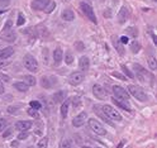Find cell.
I'll return each instance as SVG.
<instances>
[{
    "instance_id": "bcb514c9",
    "label": "cell",
    "mask_w": 157,
    "mask_h": 148,
    "mask_svg": "<svg viewBox=\"0 0 157 148\" xmlns=\"http://www.w3.org/2000/svg\"><path fill=\"white\" fill-rule=\"evenodd\" d=\"M124 142H125V140L123 139V140H122V142H120V143H119V146H118L117 148H123V146H124Z\"/></svg>"
},
{
    "instance_id": "7dc6e473",
    "label": "cell",
    "mask_w": 157,
    "mask_h": 148,
    "mask_svg": "<svg viewBox=\"0 0 157 148\" xmlns=\"http://www.w3.org/2000/svg\"><path fill=\"white\" fill-rule=\"evenodd\" d=\"M84 148H94V147H88V146H84ZM95 148H99V147H95Z\"/></svg>"
},
{
    "instance_id": "4dcf8cb0",
    "label": "cell",
    "mask_w": 157,
    "mask_h": 148,
    "mask_svg": "<svg viewBox=\"0 0 157 148\" xmlns=\"http://www.w3.org/2000/svg\"><path fill=\"white\" fill-rule=\"evenodd\" d=\"M29 105H31V108L34 109V110H39V109H41V103L37 101V100H32V101L29 103Z\"/></svg>"
},
{
    "instance_id": "d4e9b609",
    "label": "cell",
    "mask_w": 157,
    "mask_h": 148,
    "mask_svg": "<svg viewBox=\"0 0 157 148\" xmlns=\"http://www.w3.org/2000/svg\"><path fill=\"white\" fill-rule=\"evenodd\" d=\"M55 8H56V3L55 2H48V4L46 5V8L43 10H45V13L49 14V13H52L55 10Z\"/></svg>"
},
{
    "instance_id": "ba28073f",
    "label": "cell",
    "mask_w": 157,
    "mask_h": 148,
    "mask_svg": "<svg viewBox=\"0 0 157 148\" xmlns=\"http://www.w3.org/2000/svg\"><path fill=\"white\" fill-rule=\"evenodd\" d=\"M88 119V114L86 111H81L80 114H77L74 119H72V125L76 127V128H78V127H82L85 124V120Z\"/></svg>"
},
{
    "instance_id": "ac0fdd59",
    "label": "cell",
    "mask_w": 157,
    "mask_h": 148,
    "mask_svg": "<svg viewBox=\"0 0 157 148\" xmlns=\"http://www.w3.org/2000/svg\"><path fill=\"white\" fill-rule=\"evenodd\" d=\"M14 53L13 47H6L4 49H0V60H6Z\"/></svg>"
},
{
    "instance_id": "1f68e13d",
    "label": "cell",
    "mask_w": 157,
    "mask_h": 148,
    "mask_svg": "<svg viewBox=\"0 0 157 148\" xmlns=\"http://www.w3.org/2000/svg\"><path fill=\"white\" fill-rule=\"evenodd\" d=\"M122 70H123V72H124V75H127L128 77H129V79H133V77H134V75H133V74L131 72V70H129V68H128L127 66H124V65H123V66H122Z\"/></svg>"
},
{
    "instance_id": "7c38bea8",
    "label": "cell",
    "mask_w": 157,
    "mask_h": 148,
    "mask_svg": "<svg viewBox=\"0 0 157 148\" xmlns=\"http://www.w3.org/2000/svg\"><path fill=\"white\" fill-rule=\"evenodd\" d=\"M2 37H3L4 41L12 43V42H15L17 34H15V32H14L13 29H9V31H4V32H3V36H2Z\"/></svg>"
},
{
    "instance_id": "8fae6325",
    "label": "cell",
    "mask_w": 157,
    "mask_h": 148,
    "mask_svg": "<svg viewBox=\"0 0 157 148\" xmlns=\"http://www.w3.org/2000/svg\"><path fill=\"white\" fill-rule=\"evenodd\" d=\"M32 125H33V123L31 120H19L15 123V128L20 132H27L32 128Z\"/></svg>"
},
{
    "instance_id": "60d3db41",
    "label": "cell",
    "mask_w": 157,
    "mask_h": 148,
    "mask_svg": "<svg viewBox=\"0 0 157 148\" xmlns=\"http://www.w3.org/2000/svg\"><path fill=\"white\" fill-rule=\"evenodd\" d=\"M12 20H8V22H6V24L4 25V31H9L10 29V27H12Z\"/></svg>"
},
{
    "instance_id": "b9f144b4",
    "label": "cell",
    "mask_w": 157,
    "mask_h": 148,
    "mask_svg": "<svg viewBox=\"0 0 157 148\" xmlns=\"http://www.w3.org/2000/svg\"><path fill=\"white\" fill-rule=\"evenodd\" d=\"M10 3V0H0V6H6Z\"/></svg>"
},
{
    "instance_id": "3957f363",
    "label": "cell",
    "mask_w": 157,
    "mask_h": 148,
    "mask_svg": "<svg viewBox=\"0 0 157 148\" xmlns=\"http://www.w3.org/2000/svg\"><path fill=\"white\" fill-rule=\"evenodd\" d=\"M23 63H24V67L31 72H37L39 68L37 60H35L32 54H25L23 57Z\"/></svg>"
},
{
    "instance_id": "7402d4cb",
    "label": "cell",
    "mask_w": 157,
    "mask_h": 148,
    "mask_svg": "<svg viewBox=\"0 0 157 148\" xmlns=\"http://www.w3.org/2000/svg\"><path fill=\"white\" fill-rule=\"evenodd\" d=\"M14 87H15L18 91H20V93H27L28 89H29V86L25 85L24 82H15L14 84Z\"/></svg>"
},
{
    "instance_id": "f6af8a7d",
    "label": "cell",
    "mask_w": 157,
    "mask_h": 148,
    "mask_svg": "<svg viewBox=\"0 0 157 148\" xmlns=\"http://www.w3.org/2000/svg\"><path fill=\"white\" fill-rule=\"evenodd\" d=\"M10 134H12V129H8V132H6L5 134H4V138H6V137L10 136Z\"/></svg>"
},
{
    "instance_id": "5bb4252c",
    "label": "cell",
    "mask_w": 157,
    "mask_h": 148,
    "mask_svg": "<svg viewBox=\"0 0 157 148\" xmlns=\"http://www.w3.org/2000/svg\"><path fill=\"white\" fill-rule=\"evenodd\" d=\"M65 97H66V91L60 90V91H57V93H55V94L52 95V101H53L55 104L63 103V101H65Z\"/></svg>"
},
{
    "instance_id": "ffe728a7",
    "label": "cell",
    "mask_w": 157,
    "mask_h": 148,
    "mask_svg": "<svg viewBox=\"0 0 157 148\" xmlns=\"http://www.w3.org/2000/svg\"><path fill=\"white\" fill-rule=\"evenodd\" d=\"M113 101H114V104H117L118 107L123 108L124 110L131 111V105H129V103H128V101H120V100H117V99H113Z\"/></svg>"
},
{
    "instance_id": "8992f818",
    "label": "cell",
    "mask_w": 157,
    "mask_h": 148,
    "mask_svg": "<svg viewBox=\"0 0 157 148\" xmlns=\"http://www.w3.org/2000/svg\"><path fill=\"white\" fill-rule=\"evenodd\" d=\"M84 80H85V75H84V72H81V71L72 72V74L68 76V82H70V85H72V86L80 85V84H81Z\"/></svg>"
},
{
    "instance_id": "f1b7e54d",
    "label": "cell",
    "mask_w": 157,
    "mask_h": 148,
    "mask_svg": "<svg viewBox=\"0 0 157 148\" xmlns=\"http://www.w3.org/2000/svg\"><path fill=\"white\" fill-rule=\"evenodd\" d=\"M48 147V138L45 137L38 142V148H47Z\"/></svg>"
},
{
    "instance_id": "ee69618b",
    "label": "cell",
    "mask_w": 157,
    "mask_h": 148,
    "mask_svg": "<svg viewBox=\"0 0 157 148\" xmlns=\"http://www.w3.org/2000/svg\"><path fill=\"white\" fill-rule=\"evenodd\" d=\"M2 94H4V84L0 81V95Z\"/></svg>"
},
{
    "instance_id": "4316f807",
    "label": "cell",
    "mask_w": 157,
    "mask_h": 148,
    "mask_svg": "<svg viewBox=\"0 0 157 148\" xmlns=\"http://www.w3.org/2000/svg\"><path fill=\"white\" fill-rule=\"evenodd\" d=\"M139 48H141V46H139V43L137 41H134V42H132V43H131V49H132L133 53H137L139 51Z\"/></svg>"
},
{
    "instance_id": "5b68a950",
    "label": "cell",
    "mask_w": 157,
    "mask_h": 148,
    "mask_svg": "<svg viewBox=\"0 0 157 148\" xmlns=\"http://www.w3.org/2000/svg\"><path fill=\"white\" fill-rule=\"evenodd\" d=\"M89 127H90V129L95 133V134H98V136H106V129L102 125L100 122L96 120L95 118L89 119Z\"/></svg>"
},
{
    "instance_id": "d6a6232c",
    "label": "cell",
    "mask_w": 157,
    "mask_h": 148,
    "mask_svg": "<svg viewBox=\"0 0 157 148\" xmlns=\"http://www.w3.org/2000/svg\"><path fill=\"white\" fill-rule=\"evenodd\" d=\"M24 20H25V19H24V17H23V14L19 13V14H18V22H17V25H18V27L23 25V24H24Z\"/></svg>"
},
{
    "instance_id": "f546056e",
    "label": "cell",
    "mask_w": 157,
    "mask_h": 148,
    "mask_svg": "<svg viewBox=\"0 0 157 148\" xmlns=\"http://www.w3.org/2000/svg\"><path fill=\"white\" fill-rule=\"evenodd\" d=\"M72 61H74V57H72V54H71V52H66L65 53V62L67 65H71Z\"/></svg>"
},
{
    "instance_id": "7a4b0ae2",
    "label": "cell",
    "mask_w": 157,
    "mask_h": 148,
    "mask_svg": "<svg viewBox=\"0 0 157 148\" xmlns=\"http://www.w3.org/2000/svg\"><path fill=\"white\" fill-rule=\"evenodd\" d=\"M103 109V113L108 117V119H112V120H115V122H120L122 120V115H120V113L117 110V109H114L112 105H108V104H105L102 107Z\"/></svg>"
},
{
    "instance_id": "d6986e66",
    "label": "cell",
    "mask_w": 157,
    "mask_h": 148,
    "mask_svg": "<svg viewBox=\"0 0 157 148\" xmlns=\"http://www.w3.org/2000/svg\"><path fill=\"white\" fill-rule=\"evenodd\" d=\"M62 19L66 20V22H72L75 19V14L71 9H65L62 12Z\"/></svg>"
},
{
    "instance_id": "f35d334b",
    "label": "cell",
    "mask_w": 157,
    "mask_h": 148,
    "mask_svg": "<svg viewBox=\"0 0 157 148\" xmlns=\"http://www.w3.org/2000/svg\"><path fill=\"white\" fill-rule=\"evenodd\" d=\"M119 42H120L122 44H127L128 42H129V39H128V37H127V36H122V37L119 38Z\"/></svg>"
},
{
    "instance_id": "836d02e7",
    "label": "cell",
    "mask_w": 157,
    "mask_h": 148,
    "mask_svg": "<svg viewBox=\"0 0 157 148\" xmlns=\"http://www.w3.org/2000/svg\"><path fill=\"white\" fill-rule=\"evenodd\" d=\"M127 32L128 33H131L133 37H137V34H138V31H137V28H133V27H129L127 29Z\"/></svg>"
},
{
    "instance_id": "74e56055",
    "label": "cell",
    "mask_w": 157,
    "mask_h": 148,
    "mask_svg": "<svg viewBox=\"0 0 157 148\" xmlns=\"http://www.w3.org/2000/svg\"><path fill=\"white\" fill-rule=\"evenodd\" d=\"M27 137H28V133H27V132H20L19 136H18V139H19V140H23V139H25Z\"/></svg>"
},
{
    "instance_id": "e575fe53",
    "label": "cell",
    "mask_w": 157,
    "mask_h": 148,
    "mask_svg": "<svg viewBox=\"0 0 157 148\" xmlns=\"http://www.w3.org/2000/svg\"><path fill=\"white\" fill-rule=\"evenodd\" d=\"M28 114H29L31 117H33V118H38V113H37V110H34V109H32V108L28 109Z\"/></svg>"
},
{
    "instance_id": "44dd1931",
    "label": "cell",
    "mask_w": 157,
    "mask_h": 148,
    "mask_svg": "<svg viewBox=\"0 0 157 148\" xmlns=\"http://www.w3.org/2000/svg\"><path fill=\"white\" fill-rule=\"evenodd\" d=\"M68 105H70L68 100H65V101L62 103V105H61V117H62V118H66V117H67V113H68Z\"/></svg>"
},
{
    "instance_id": "e0dca14e",
    "label": "cell",
    "mask_w": 157,
    "mask_h": 148,
    "mask_svg": "<svg viewBox=\"0 0 157 148\" xmlns=\"http://www.w3.org/2000/svg\"><path fill=\"white\" fill-rule=\"evenodd\" d=\"M63 60V52L61 48H56L55 52H53V61H55V65H60Z\"/></svg>"
},
{
    "instance_id": "30bf717a",
    "label": "cell",
    "mask_w": 157,
    "mask_h": 148,
    "mask_svg": "<svg viewBox=\"0 0 157 148\" xmlns=\"http://www.w3.org/2000/svg\"><path fill=\"white\" fill-rule=\"evenodd\" d=\"M129 14H131L129 8H128L127 5H123L122 9H120L119 13H118V22L119 23H124L125 20H128V18H129Z\"/></svg>"
},
{
    "instance_id": "cb8c5ba5",
    "label": "cell",
    "mask_w": 157,
    "mask_h": 148,
    "mask_svg": "<svg viewBox=\"0 0 157 148\" xmlns=\"http://www.w3.org/2000/svg\"><path fill=\"white\" fill-rule=\"evenodd\" d=\"M113 43H114V46H115V48H117V51H118L120 54H123V53H124V51H123V44L119 42V39L114 38V39H113Z\"/></svg>"
},
{
    "instance_id": "8d00e7d4",
    "label": "cell",
    "mask_w": 157,
    "mask_h": 148,
    "mask_svg": "<svg viewBox=\"0 0 157 148\" xmlns=\"http://www.w3.org/2000/svg\"><path fill=\"white\" fill-rule=\"evenodd\" d=\"M6 127V120L5 119H0V132H3Z\"/></svg>"
},
{
    "instance_id": "c3c4849f",
    "label": "cell",
    "mask_w": 157,
    "mask_h": 148,
    "mask_svg": "<svg viewBox=\"0 0 157 148\" xmlns=\"http://www.w3.org/2000/svg\"><path fill=\"white\" fill-rule=\"evenodd\" d=\"M4 12H5V9H3V10H0V14H3Z\"/></svg>"
},
{
    "instance_id": "7bdbcfd3",
    "label": "cell",
    "mask_w": 157,
    "mask_h": 148,
    "mask_svg": "<svg viewBox=\"0 0 157 148\" xmlns=\"http://www.w3.org/2000/svg\"><path fill=\"white\" fill-rule=\"evenodd\" d=\"M15 110H17V108H13V107H9L8 108V113H9V114H14Z\"/></svg>"
},
{
    "instance_id": "ab89813d",
    "label": "cell",
    "mask_w": 157,
    "mask_h": 148,
    "mask_svg": "<svg viewBox=\"0 0 157 148\" xmlns=\"http://www.w3.org/2000/svg\"><path fill=\"white\" fill-rule=\"evenodd\" d=\"M6 65H9V61L8 60H0V68L5 67Z\"/></svg>"
},
{
    "instance_id": "d590c367",
    "label": "cell",
    "mask_w": 157,
    "mask_h": 148,
    "mask_svg": "<svg viewBox=\"0 0 157 148\" xmlns=\"http://www.w3.org/2000/svg\"><path fill=\"white\" fill-rule=\"evenodd\" d=\"M112 76H113V77H117V79H119V80H125V76L120 75L119 72H113Z\"/></svg>"
},
{
    "instance_id": "2e32d148",
    "label": "cell",
    "mask_w": 157,
    "mask_h": 148,
    "mask_svg": "<svg viewBox=\"0 0 157 148\" xmlns=\"http://www.w3.org/2000/svg\"><path fill=\"white\" fill-rule=\"evenodd\" d=\"M134 70H135V75H137V77L141 80V81H146V76H147V74H146V70L142 67L141 65H135L134 63Z\"/></svg>"
},
{
    "instance_id": "4fadbf2b",
    "label": "cell",
    "mask_w": 157,
    "mask_h": 148,
    "mask_svg": "<svg viewBox=\"0 0 157 148\" xmlns=\"http://www.w3.org/2000/svg\"><path fill=\"white\" fill-rule=\"evenodd\" d=\"M49 0H33L32 2V9L33 10H43Z\"/></svg>"
},
{
    "instance_id": "6da1fadb",
    "label": "cell",
    "mask_w": 157,
    "mask_h": 148,
    "mask_svg": "<svg viewBox=\"0 0 157 148\" xmlns=\"http://www.w3.org/2000/svg\"><path fill=\"white\" fill-rule=\"evenodd\" d=\"M128 94H131L132 96H134L139 101H146L148 99L146 91L141 86H137V85H128Z\"/></svg>"
},
{
    "instance_id": "83f0119b",
    "label": "cell",
    "mask_w": 157,
    "mask_h": 148,
    "mask_svg": "<svg viewBox=\"0 0 157 148\" xmlns=\"http://www.w3.org/2000/svg\"><path fill=\"white\" fill-rule=\"evenodd\" d=\"M148 66L151 70H156L157 65H156V57H153V56H151V57L148 58Z\"/></svg>"
},
{
    "instance_id": "603a6c76",
    "label": "cell",
    "mask_w": 157,
    "mask_h": 148,
    "mask_svg": "<svg viewBox=\"0 0 157 148\" xmlns=\"http://www.w3.org/2000/svg\"><path fill=\"white\" fill-rule=\"evenodd\" d=\"M24 84H25V85H28V86H34L35 84H37V81H35V79H34L33 76L25 75L24 76Z\"/></svg>"
},
{
    "instance_id": "9a60e30c",
    "label": "cell",
    "mask_w": 157,
    "mask_h": 148,
    "mask_svg": "<svg viewBox=\"0 0 157 148\" xmlns=\"http://www.w3.org/2000/svg\"><path fill=\"white\" fill-rule=\"evenodd\" d=\"M90 67V60L86 57V56H82V57L78 60V68L81 70V72L88 71Z\"/></svg>"
},
{
    "instance_id": "277c9868",
    "label": "cell",
    "mask_w": 157,
    "mask_h": 148,
    "mask_svg": "<svg viewBox=\"0 0 157 148\" xmlns=\"http://www.w3.org/2000/svg\"><path fill=\"white\" fill-rule=\"evenodd\" d=\"M113 95H114V99H117V100L129 101V94H128V91L119 85L113 86Z\"/></svg>"
},
{
    "instance_id": "484cf974",
    "label": "cell",
    "mask_w": 157,
    "mask_h": 148,
    "mask_svg": "<svg viewBox=\"0 0 157 148\" xmlns=\"http://www.w3.org/2000/svg\"><path fill=\"white\" fill-rule=\"evenodd\" d=\"M58 148H71V142H70V139H62L61 142H60Z\"/></svg>"
},
{
    "instance_id": "9c48e42d",
    "label": "cell",
    "mask_w": 157,
    "mask_h": 148,
    "mask_svg": "<svg viewBox=\"0 0 157 148\" xmlns=\"http://www.w3.org/2000/svg\"><path fill=\"white\" fill-rule=\"evenodd\" d=\"M92 93H94V95H95L98 99H100V100H103V99H105L106 96H108L106 90H105L102 85H98V84L92 86Z\"/></svg>"
},
{
    "instance_id": "52a82bcc",
    "label": "cell",
    "mask_w": 157,
    "mask_h": 148,
    "mask_svg": "<svg viewBox=\"0 0 157 148\" xmlns=\"http://www.w3.org/2000/svg\"><path fill=\"white\" fill-rule=\"evenodd\" d=\"M80 8L82 10V13L86 15L92 23H96V17H95V13H94V9L88 4V3H81L80 4Z\"/></svg>"
}]
</instances>
